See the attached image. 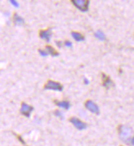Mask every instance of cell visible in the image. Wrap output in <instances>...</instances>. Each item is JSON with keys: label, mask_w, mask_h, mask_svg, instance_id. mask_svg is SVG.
I'll return each instance as SVG.
<instances>
[{"label": "cell", "mask_w": 134, "mask_h": 146, "mask_svg": "<svg viewBox=\"0 0 134 146\" xmlns=\"http://www.w3.org/2000/svg\"><path fill=\"white\" fill-rule=\"evenodd\" d=\"M85 107L90 112H92L93 113H96V114H99V108L93 100H87L86 103H85Z\"/></svg>", "instance_id": "277c9868"}, {"label": "cell", "mask_w": 134, "mask_h": 146, "mask_svg": "<svg viewBox=\"0 0 134 146\" xmlns=\"http://www.w3.org/2000/svg\"><path fill=\"white\" fill-rule=\"evenodd\" d=\"M71 35H72V37L74 38V39L77 42H81L85 40L84 37H83L80 33H78V32H72V33H71Z\"/></svg>", "instance_id": "9c48e42d"}, {"label": "cell", "mask_w": 134, "mask_h": 146, "mask_svg": "<svg viewBox=\"0 0 134 146\" xmlns=\"http://www.w3.org/2000/svg\"><path fill=\"white\" fill-rule=\"evenodd\" d=\"M73 4L82 12H87L89 5V1L87 0H72Z\"/></svg>", "instance_id": "7a4b0ae2"}, {"label": "cell", "mask_w": 134, "mask_h": 146, "mask_svg": "<svg viewBox=\"0 0 134 146\" xmlns=\"http://www.w3.org/2000/svg\"><path fill=\"white\" fill-rule=\"evenodd\" d=\"M34 110V108L33 106H30L28 104L25 103V102H22L21 103V113L26 116V117H29L30 116V113Z\"/></svg>", "instance_id": "5b68a950"}, {"label": "cell", "mask_w": 134, "mask_h": 146, "mask_svg": "<svg viewBox=\"0 0 134 146\" xmlns=\"http://www.w3.org/2000/svg\"><path fill=\"white\" fill-rule=\"evenodd\" d=\"M95 36H96V38H99L100 40H101V41H103V40H105V35H104V34L102 33V31H101V30H97V31L95 33Z\"/></svg>", "instance_id": "4fadbf2b"}, {"label": "cell", "mask_w": 134, "mask_h": 146, "mask_svg": "<svg viewBox=\"0 0 134 146\" xmlns=\"http://www.w3.org/2000/svg\"><path fill=\"white\" fill-rule=\"evenodd\" d=\"M55 104L61 107V108H63V109H65V110H69L70 108V104L69 101H55Z\"/></svg>", "instance_id": "30bf717a"}, {"label": "cell", "mask_w": 134, "mask_h": 146, "mask_svg": "<svg viewBox=\"0 0 134 146\" xmlns=\"http://www.w3.org/2000/svg\"><path fill=\"white\" fill-rule=\"evenodd\" d=\"M56 42H57V45L59 47H61V41H57Z\"/></svg>", "instance_id": "e0dca14e"}, {"label": "cell", "mask_w": 134, "mask_h": 146, "mask_svg": "<svg viewBox=\"0 0 134 146\" xmlns=\"http://www.w3.org/2000/svg\"><path fill=\"white\" fill-rule=\"evenodd\" d=\"M39 52L40 53V55L42 56H47V54H48V53L46 52L45 51H43V50H41V49H39Z\"/></svg>", "instance_id": "5bb4252c"}, {"label": "cell", "mask_w": 134, "mask_h": 146, "mask_svg": "<svg viewBox=\"0 0 134 146\" xmlns=\"http://www.w3.org/2000/svg\"><path fill=\"white\" fill-rule=\"evenodd\" d=\"M119 137L123 141L128 142V140H130V138L132 136L133 131L130 127H126V126H119Z\"/></svg>", "instance_id": "6da1fadb"}, {"label": "cell", "mask_w": 134, "mask_h": 146, "mask_svg": "<svg viewBox=\"0 0 134 146\" xmlns=\"http://www.w3.org/2000/svg\"><path fill=\"white\" fill-rule=\"evenodd\" d=\"M65 46H66V47H72V43L69 41H65Z\"/></svg>", "instance_id": "9a60e30c"}, {"label": "cell", "mask_w": 134, "mask_h": 146, "mask_svg": "<svg viewBox=\"0 0 134 146\" xmlns=\"http://www.w3.org/2000/svg\"><path fill=\"white\" fill-rule=\"evenodd\" d=\"M44 88L47 90H54V91H58L61 92L63 90V86L57 82H55L53 80H48L44 86Z\"/></svg>", "instance_id": "3957f363"}, {"label": "cell", "mask_w": 134, "mask_h": 146, "mask_svg": "<svg viewBox=\"0 0 134 146\" xmlns=\"http://www.w3.org/2000/svg\"><path fill=\"white\" fill-rule=\"evenodd\" d=\"M131 143H132L133 145H134V136L132 138V140H131Z\"/></svg>", "instance_id": "ac0fdd59"}, {"label": "cell", "mask_w": 134, "mask_h": 146, "mask_svg": "<svg viewBox=\"0 0 134 146\" xmlns=\"http://www.w3.org/2000/svg\"><path fill=\"white\" fill-rule=\"evenodd\" d=\"M70 122L73 123V125L78 130H83V129H85L87 127V124L83 123L80 119H79L77 117H71L70 119Z\"/></svg>", "instance_id": "8992f818"}, {"label": "cell", "mask_w": 134, "mask_h": 146, "mask_svg": "<svg viewBox=\"0 0 134 146\" xmlns=\"http://www.w3.org/2000/svg\"><path fill=\"white\" fill-rule=\"evenodd\" d=\"M39 36L41 38L45 39L47 42L50 41V38L52 37V29H48L46 30H40L39 31Z\"/></svg>", "instance_id": "52a82bcc"}, {"label": "cell", "mask_w": 134, "mask_h": 146, "mask_svg": "<svg viewBox=\"0 0 134 146\" xmlns=\"http://www.w3.org/2000/svg\"><path fill=\"white\" fill-rule=\"evenodd\" d=\"M102 85L106 88H109L111 86H113V82L111 79V78L107 76L105 74H102Z\"/></svg>", "instance_id": "ba28073f"}, {"label": "cell", "mask_w": 134, "mask_h": 146, "mask_svg": "<svg viewBox=\"0 0 134 146\" xmlns=\"http://www.w3.org/2000/svg\"><path fill=\"white\" fill-rule=\"evenodd\" d=\"M13 21L17 25H23L24 24V19L21 17L18 16L17 13L14 14V17H13Z\"/></svg>", "instance_id": "7c38bea8"}, {"label": "cell", "mask_w": 134, "mask_h": 146, "mask_svg": "<svg viewBox=\"0 0 134 146\" xmlns=\"http://www.w3.org/2000/svg\"><path fill=\"white\" fill-rule=\"evenodd\" d=\"M10 2H11V3H12V5H14V6L16 7H19V4H18L16 1H14V0H11Z\"/></svg>", "instance_id": "2e32d148"}, {"label": "cell", "mask_w": 134, "mask_h": 146, "mask_svg": "<svg viewBox=\"0 0 134 146\" xmlns=\"http://www.w3.org/2000/svg\"><path fill=\"white\" fill-rule=\"evenodd\" d=\"M46 50H47V52L48 54H50V55H52L53 56H59L58 52H57L52 46H49V45L46 46Z\"/></svg>", "instance_id": "8fae6325"}]
</instances>
